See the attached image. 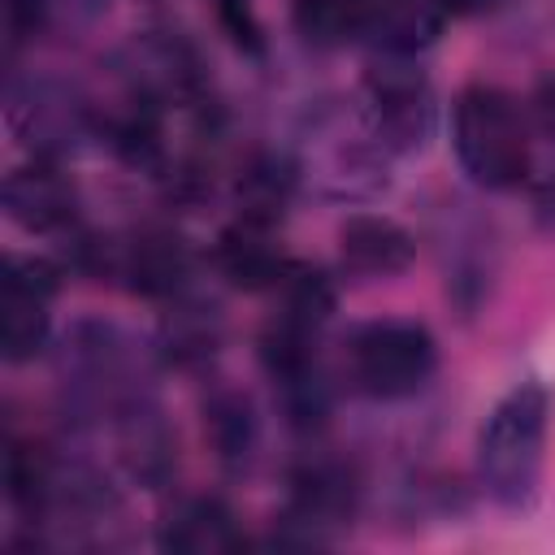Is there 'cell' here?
Wrapping results in <instances>:
<instances>
[{
  "mask_svg": "<svg viewBox=\"0 0 555 555\" xmlns=\"http://www.w3.org/2000/svg\"><path fill=\"white\" fill-rule=\"evenodd\" d=\"M551 395L542 382H516L477 429V481L503 512H525L538 499L546 455Z\"/></svg>",
  "mask_w": 555,
  "mask_h": 555,
  "instance_id": "cell-1",
  "label": "cell"
},
{
  "mask_svg": "<svg viewBox=\"0 0 555 555\" xmlns=\"http://www.w3.org/2000/svg\"><path fill=\"white\" fill-rule=\"evenodd\" d=\"M451 147L460 169L481 191H512L533 169L529 126L516 100L494 82H468L451 108Z\"/></svg>",
  "mask_w": 555,
  "mask_h": 555,
  "instance_id": "cell-2",
  "label": "cell"
},
{
  "mask_svg": "<svg viewBox=\"0 0 555 555\" xmlns=\"http://www.w3.org/2000/svg\"><path fill=\"white\" fill-rule=\"evenodd\" d=\"M61 382L78 416H117L126 403L152 395L139 343L100 317H82L61 338Z\"/></svg>",
  "mask_w": 555,
  "mask_h": 555,
  "instance_id": "cell-3",
  "label": "cell"
},
{
  "mask_svg": "<svg viewBox=\"0 0 555 555\" xmlns=\"http://www.w3.org/2000/svg\"><path fill=\"white\" fill-rule=\"evenodd\" d=\"M438 369V343L421 321L382 317L347 338V377L369 399H412Z\"/></svg>",
  "mask_w": 555,
  "mask_h": 555,
  "instance_id": "cell-4",
  "label": "cell"
},
{
  "mask_svg": "<svg viewBox=\"0 0 555 555\" xmlns=\"http://www.w3.org/2000/svg\"><path fill=\"white\" fill-rule=\"evenodd\" d=\"M360 117L390 156H412L434 139L438 95L412 56H377L360 82Z\"/></svg>",
  "mask_w": 555,
  "mask_h": 555,
  "instance_id": "cell-5",
  "label": "cell"
},
{
  "mask_svg": "<svg viewBox=\"0 0 555 555\" xmlns=\"http://www.w3.org/2000/svg\"><path fill=\"white\" fill-rule=\"evenodd\" d=\"M360 507V481L351 464L334 455H308L291 468L286 507L278 516L273 542L278 546H330L338 533L351 529Z\"/></svg>",
  "mask_w": 555,
  "mask_h": 555,
  "instance_id": "cell-6",
  "label": "cell"
},
{
  "mask_svg": "<svg viewBox=\"0 0 555 555\" xmlns=\"http://www.w3.org/2000/svg\"><path fill=\"white\" fill-rule=\"evenodd\" d=\"M117 69L130 100H143L160 113L212 117L208 78L195 48L173 30H143L117 52Z\"/></svg>",
  "mask_w": 555,
  "mask_h": 555,
  "instance_id": "cell-7",
  "label": "cell"
},
{
  "mask_svg": "<svg viewBox=\"0 0 555 555\" xmlns=\"http://www.w3.org/2000/svg\"><path fill=\"white\" fill-rule=\"evenodd\" d=\"M61 264L35 251H9L0 273V356L26 364L48 347L52 299L61 291Z\"/></svg>",
  "mask_w": 555,
  "mask_h": 555,
  "instance_id": "cell-8",
  "label": "cell"
},
{
  "mask_svg": "<svg viewBox=\"0 0 555 555\" xmlns=\"http://www.w3.org/2000/svg\"><path fill=\"white\" fill-rule=\"evenodd\" d=\"M9 121L35 147V156H61L78 139L95 134V113L82 95L52 78H30L9 87Z\"/></svg>",
  "mask_w": 555,
  "mask_h": 555,
  "instance_id": "cell-9",
  "label": "cell"
},
{
  "mask_svg": "<svg viewBox=\"0 0 555 555\" xmlns=\"http://www.w3.org/2000/svg\"><path fill=\"white\" fill-rule=\"evenodd\" d=\"M126 291L143 299H173L191 291L195 278V251L191 243L169 225H143L126 238H113V273Z\"/></svg>",
  "mask_w": 555,
  "mask_h": 555,
  "instance_id": "cell-10",
  "label": "cell"
},
{
  "mask_svg": "<svg viewBox=\"0 0 555 555\" xmlns=\"http://www.w3.org/2000/svg\"><path fill=\"white\" fill-rule=\"evenodd\" d=\"M0 199L9 221L26 234H69L78 225V186L52 156H35L30 165L9 169Z\"/></svg>",
  "mask_w": 555,
  "mask_h": 555,
  "instance_id": "cell-11",
  "label": "cell"
},
{
  "mask_svg": "<svg viewBox=\"0 0 555 555\" xmlns=\"http://www.w3.org/2000/svg\"><path fill=\"white\" fill-rule=\"evenodd\" d=\"M156 546L173 555H230L247 546V533L221 494H182L160 516Z\"/></svg>",
  "mask_w": 555,
  "mask_h": 555,
  "instance_id": "cell-12",
  "label": "cell"
},
{
  "mask_svg": "<svg viewBox=\"0 0 555 555\" xmlns=\"http://www.w3.org/2000/svg\"><path fill=\"white\" fill-rule=\"evenodd\" d=\"M212 264L238 291L273 295V286L291 269V256L278 243V225H264V221H251V217H234L212 243Z\"/></svg>",
  "mask_w": 555,
  "mask_h": 555,
  "instance_id": "cell-13",
  "label": "cell"
},
{
  "mask_svg": "<svg viewBox=\"0 0 555 555\" xmlns=\"http://www.w3.org/2000/svg\"><path fill=\"white\" fill-rule=\"evenodd\" d=\"M113 434H117V455H121L126 473L139 486L156 490V486H165L173 477V468H178V438H173V429H169V421H165V412L156 408L152 395L126 403L113 416Z\"/></svg>",
  "mask_w": 555,
  "mask_h": 555,
  "instance_id": "cell-14",
  "label": "cell"
},
{
  "mask_svg": "<svg viewBox=\"0 0 555 555\" xmlns=\"http://www.w3.org/2000/svg\"><path fill=\"white\" fill-rule=\"evenodd\" d=\"M338 256L351 278H395L412 264L416 238L408 225L382 212H351L338 225Z\"/></svg>",
  "mask_w": 555,
  "mask_h": 555,
  "instance_id": "cell-15",
  "label": "cell"
},
{
  "mask_svg": "<svg viewBox=\"0 0 555 555\" xmlns=\"http://www.w3.org/2000/svg\"><path fill=\"white\" fill-rule=\"evenodd\" d=\"M221 334H225V321H221V308L195 291H182L169 299L165 317H160V356L182 364V369H195V364H208L221 347Z\"/></svg>",
  "mask_w": 555,
  "mask_h": 555,
  "instance_id": "cell-16",
  "label": "cell"
},
{
  "mask_svg": "<svg viewBox=\"0 0 555 555\" xmlns=\"http://www.w3.org/2000/svg\"><path fill=\"white\" fill-rule=\"evenodd\" d=\"M447 9L438 0H373L364 39L382 56H416L438 43Z\"/></svg>",
  "mask_w": 555,
  "mask_h": 555,
  "instance_id": "cell-17",
  "label": "cell"
},
{
  "mask_svg": "<svg viewBox=\"0 0 555 555\" xmlns=\"http://www.w3.org/2000/svg\"><path fill=\"white\" fill-rule=\"evenodd\" d=\"M299 186V165L295 156L286 152H251L238 173H234V204H238V217H251V221H264V225H278L286 217V204Z\"/></svg>",
  "mask_w": 555,
  "mask_h": 555,
  "instance_id": "cell-18",
  "label": "cell"
},
{
  "mask_svg": "<svg viewBox=\"0 0 555 555\" xmlns=\"http://www.w3.org/2000/svg\"><path fill=\"white\" fill-rule=\"evenodd\" d=\"M204 438L225 468L243 473L260 447V416H256L251 399L234 386H217L204 399Z\"/></svg>",
  "mask_w": 555,
  "mask_h": 555,
  "instance_id": "cell-19",
  "label": "cell"
},
{
  "mask_svg": "<svg viewBox=\"0 0 555 555\" xmlns=\"http://www.w3.org/2000/svg\"><path fill=\"white\" fill-rule=\"evenodd\" d=\"M52 468H56V455L48 447H39L35 438H17V434L4 438V494L26 525L43 520Z\"/></svg>",
  "mask_w": 555,
  "mask_h": 555,
  "instance_id": "cell-20",
  "label": "cell"
},
{
  "mask_svg": "<svg viewBox=\"0 0 555 555\" xmlns=\"http://www.w3.org/2000/svg\"><path fill=\"white\" fill-rule=\"evenodd\" d=\"M373 0H291V26L308 48L338 52L369 30Z\"/></svg>",
  "mask_w": 555,
  "mask_h": 555,
  "instance_id": "cell-21",
  "label": "cell"
},
{
  "mask_svg": "<svg viewBox=\"0 0 555 555\" xmlns=\"http://www.w3.org/2000/svg\"><path fill=\"white\" fill-rule=\"evenodd\" d=\"M273 299H278V317H291L299 325H312L321 330L330 317H334V304H338V291H334V278L308 260H291V269L282 273V282L273 286Z\"/></svg>",
  "mask_w": 555,
  "mask_h": 555,
  "instance_id": "cell-22",
  "label": "cell"
},
{
  "mask_svg": "<svg viewBox=\"0 0 555 555\" xmlns=\"http://www.w3.org/2000/svg\"><path fill=\"white\" fill-rule=\"evenodd\" d=\"M212 17H217L221 35L243 56H264L269 39H264V22L256 13V0H212Z\"/></svg>",
  "mask_w": 555,
  "mask_h": 555,
  "instance_id": "cell-23",
  "label": "cell"
},
{
  "mask_svg": "<svg viewBox=\"0 0 555 555\" xmlns=\"http://www.w3.org/2000/svg\"><path fill=\"white\" fill-rule=\"evenodd\" d=\"M4 9V35H9V48L43 35L52 26V0H0Z\"/></svg>",
  "mask_w": 555,
  "mask_h": 555,
  "instance_id": "cell-24",
  "label": "cell"
},
{
  "mask_svg": "<svg viewBox=\"0 0 555 555\" xmlns=\"http://www.w3.org/2000/svg\"><path fill=\"white\" fill-rule=\"evenodd\" d=\"M113 0H52V22H69V26H87L100 13H108Z\"/></svg>",
  "mask_w": 555,
  "mask_h": 555,
  "instance_id": "cell-25",
  "label": "cell"
},
{
  "mask_svg": "<svg viewBox=\"0 0 555 555\" xmlns=\"http://www.w3.org/2000/svg\"><path fill=\"white\" fill-rule=\"evenodd\" d=\"M538 121H542V130L555 139V78H546L542 87H538Z\"/></svg>",
  "mask_w": 555,
  "mask_h": 555,
  "instance_id": "cell-26",
  "label": "cell"
},
{
  "mask_svg": "<svg viewBox=\"0 0 555 555\" xmlns=\"http://www.w3.org/2000/svg\"><path fill=\"white\" fill-rule=\"evenodd\" d=\"M447 9V17H477V13H490L499 9L503 0H438Z\"/></svg>",
  "mask_w": 555,
  "mask_h": 555,
  "instance_id": "cell-27",
  "label": "cell"
}]
</instances>
